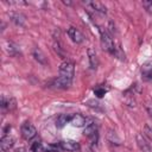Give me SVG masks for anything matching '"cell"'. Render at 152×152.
Segmentation results:
<instances>
[{
    "mask_svg": "<svg viewBox=\"0 0 152 152\" xmlns=\"http://www.w3.org/2000/svg\"><path fill=\"white\" fill-rule=\"evenodd\" d=\"M58 72H59V76L56 78L53 86L56 88H59V89L68 88L71 84L72 78H74V72H75V64H74V62L69 61V59L62 62L61 65H59Z\"/></svg>",
    "mask_w": 152,
    "mask_h": 152,
    "instance_id": "6da1fadb",
    "label": "cell"
},
{
    "mask_svg": "<svg viewBox=\"0 0 152 152\" xmlns=\"http://www.w3.org/2000/svg\"><path fill=\"white\" fill-rule=\"evenodd\" d=\"M99 32H100V37H101V45H102V49L106 50L107 52L114 55L116 48H115V44H114L113 38H112L110 33L108 32V30L104 28V27H102V26H100V27H99Z\"/></svg>",
    "mask_w": 152,
    "mask_h": 152,
    "instance_id": "7a4b0ae2",
    "label": "cell"
},
{
    "mask_svg": "<svg viewBox=\"0 0 152 152\" xmlns=\"http://www.w3.org/2000/svg\"><path fill=\"white\" fill-rule=\"evenodd\" d=\"M20 132H21V137L25 139V140H32L33 138H36L37 135V129L36 127L28 122V121H25L21 127H20Z\"/></svg>",
    "mask_w": 152,
    "mask_h": 152,
    "instance_id": "3957f363",
    "label": "cell"
},
{
    "mask_svg": "<svg viewBox=\"0 0 152 152\" xmlns=\"http://www.w3.org/2000/svg\"><path fill=\"white\" fill-rule=\"evenodd\" d=\"M58 145L61 146V148L63 151H68V152H78L81 150V145L80 142L75 141V140H62L58 142Z\"/></svg>",
    "mask_w": 152,
    "mask_h": 152,
    "instance_id": "277c9868",
    "label": "cell"
},
{
    "mask_svg": "<svg viewBox=\"0 0 152 152\" xmlns=\"http://www.w3.org/2000/svg\"><path fill=\"white\" fill-rule=\"evenodd\" d=\"M90 122H91V120L89 118L82 115V114H75V115H72V119L70 121V124L74 127H86Z\"/></svg>",
    "mask_w": 152,
    "mask_h": 152,
    "instance_id": "5b68a950",
    "label": "cell"
},
{
    "mask_svg": "<svg viewBox=\"0 0 152 152\" xmlns=\"http://www.w3.org/2000/svg\"><path fill=\"white\" fill-rule=\"evenodd\" d=\"M140 74H141V78L145 82H150L152 81V62H145L141 68H140Z\"/></svg>",
    "mask_w": 152,
    "mask_h": 152,
    "instance_id": "8992f818",
    "label": "cell"
},
{
    "mask_svg": "<svg viewBox=\"0 0 152 152\" xmlns=\"http://www.w3.org/2000/svg\"><path fill=\"white\" fill-rule=\"evenodd\" d=\"M90 11L95 12V13H99V14H106L107 13V8L101 2H97V1H86L83 2Z\"/></svg>",
    "mask_w": 152,
    "mask_h": 152,
    "instance_id": "52a82bcc",
    "label": "cell"
},
{
    "mask_svg": "<svg viewBox=\"0 0 152 152\" xmlns=\"http://www.w3.org/2000/svg\"><path fill=\"white\" fill-rule=\"evenodd\" d=\"M135 140H137V145H138V147L141 152H152L151 144L147 141V139L142 134L138 133L137 137H135Z\"/></svg>",
    "mask_w": 152,
    "mask_h": 152,
    "instance_id": "ba28073f",
    "label": "cell"
},
{
    "mask_svg": "<svg viewBox=\"0 0 152 152\" xmlns=\"http://www.w3.org/2000/svg\"><path fill=\"white\" fill-rule=\"evenodd\" d=\"M68 36L70 37V39L74 42V43H76V44H81L83 40H84V36L82 34V32L78 30V28H76V27H69V30H68Z\"/></svg>",
    "mask_w": 152,
    "mask_h": 152,
    "instance_id": "9c48e42d",
    "label": "cell"
},
{
    "mask_svg": "<svg viewBox=\"0 0 152 152\" xmlns=\"http://www.w3.org/2000/svg\"><path fill=\"white\" fill-rule=\"evenodd\" d=\"M83 134L87 135V137L90 138V139L97 138V137H99V126H97V124H96L95 121H91L89 125L86 126Z\"/></svg>",
    "mask_w": 152,
    "mask_h": 152,
    "instance_id": "30bf717a",
    "label": "cell"
},
{
    "mask_svg": "<svg viewBox=\"0 0 152 152\" xmlns=\"http://www.w3.org/2000/svg\"><path fill=\"white\" fill-rule=\"evenodd\" d=\"M14 145V138L10 134H6V135H2L1 139H0V148L2 152H6L8 151L10 148H12Z\"/></svg>",
    "mask_w": 152,
    "mask_h": 152,
    "instance_id": "8fae6325",
    "label": "cell"
},
{
    "mask_svg": "<svg viewBox=\"0 0 152 152\" xmlns=\"http://www.w3.org/2000/svg\"><path fill=\"white\" fill-rule=\"evenodd\" d=\"M15 107V100L12 97H6V96H1V108L2 110H12Z\"/></svg>",
    "mask_w": 152,
    "mask_h": 152,
    "instance_id": "7c38bea8",
    "label": "cell"
},
{
    "mask_svg": "<svg viewBox=\"0 0 152 152\" xmlns=\"http://www.w3.org/2000/svg\"><path fill=\"white\" fill-rule=\"evenodd\" d=\"M71 119H72V115H70V114H59L56 119V127L57 128L64 127L68 122L71 121Z\"/></svg>",
    "mask_w": 152,
    "mask_h": 152,
    "instance_id": "4fadbf2b",
    "label": "cell"
},
{
    "mask_svg": "<svg viewBox=\"0 0 152 152\" xmlns=\"http://www.w3.org/2000/svg\"><path fill=\"white\" fill-rule=\"evenodd\" d=\"M10 18L17 26H24L25 24V15L19 12H12L10 14Z\"/></svg>",
    "mask_w": 152,
    "mask_h": 152,
    "instance_id": "5bb4252c",
    "label": "cell"
},
{
    "mask_svg": "<svg viewBox=\"0 0 152 152\" xmlns=\"http://www.w3.org/2000/svg\"><path fill=\"white\" fill-rule=\"evenodd\" d=\"M88 58H89V64L91 69H96L99 65V59H97V55L93 49H88Z\"/></svg>",
    "mask_w": 152,
    "mask_h": 152,
    "instance_id": "9a60e30c",
    "label": "cell"
},
{
    "mask_svg": "<svg viewBox=\"0 0 152 152\" xmlns=\"http://www.w3.org/2000/svg\"><path fill=\"white\" fill-rule=\"evenodd\" d=\"M33 57H34V59H36L38 63H40V64H44V65H45V64L48 63L45 55H44L43 51H42L40 49H38V48H36V49L33 50Z\"/></svg>",
    "mask_w": 152,
    "mask_h": 152,
    "instance_id": "2e32d148",
    "label": "cell"
},
{
    "mask_svg": "<svg viewBox=\"0 0 152 152\" xmlns=\"http://www.w3.org/2000/svg\"><path fill=\"white\" fill-rule=\"evenodd\" d=\"M6 51H7V53L10 55V56H18L19 53H20V51H19V49H18V46L14 44V43H12V42H7L6 43Z\"/></svg>",
    "mask_w": 152,
    "mask_h": 152,
    "instance_id": "e0dca14e",
    "label": "cell"
},
{
    "mask_svg": "<svg viewBox=\"0 0 152 152\" xmlns=\"http://www.w3.org/2000/svg\"><path fill=\"white\" fill-rule=\"evenodd\" d=\"M107 139H108V141H109V142H112V144H115V145H120V144H121V142H120L119 137H118V135H116V133H115L114 131H112V129H109V131H108Z\"/></svg>",
    "mask_w": 152,
    "mask_h": 152,
    "instance_id": "ac0fdd59",
    "label": "cell"
},
{
    "mask_svg": "<svg viewBox=\"0 0 152 152\" xmlns=\"http://www.w3.org/2000/svg\"><path fill=\"white\" fill-rule=\"evenodd\" d=\"M43 144L40 142V141H34V142H32L31 144V146H30V152H43Z\"/></svg>",
    "mask_w": 152,
    "mask_h": 152,
    "instance_id": "d6986e66",
    "label": "cell"
},
{
    "mask_svg": "<svg viewBox=\"0 0 152 152\" xmlns=\"http://www.w3.org/2000/svg\"><path fill=\"white\" fill-rule=\"evenodd\" d=\"M144 137L147 138L152 142V127L150 125H145L144 126Z\"/></svg>",
    "mask_w": 152,
    "mask_h": 152,
    "instance_id": "ffe728a7",
    "label": "cell"
},
{
    "mask_svg": "<svg viewBox=\"0 0 152 152\" xmlns=\"http://www.w3.org/2000/svg\"><path fill=\"white\" fill-rule=\"evenodd\" d=\"M63 150L61 148V146L58 144H55V145H49L46 147V152H62Z\"/></svg>",
    "mask_w": 152,
    "mask_h": 152,
    "instance_id": "44dd1931",
    "label": "cell"
},
{
    "mask_svg": "<svg viewBox=\"0 0 152 152\" xmlns=\"http://www.w3.org/2000/svg\"><path fill=\"white\" fill-rule=\"evenodd\" d=\"M106 91H107V89H104L103 87H96V88L94 89V93H95V95H96L97 97H102V96L106 94Z\"/></svg>",
    "mask_w": 152,
    "mask_h": 152,
    "instance_id": "7402d4cb",
    "label": "cell"
},
{
    "mask_svg": "<svg viewBox=\"0 0 152 152\" xmlns=\"http://www.w3.org/2000/svg\"><path fill=\"white\" fill-rule=\"evenodd\" d=\"M145 109H146L147 114L152 118V100H148L145 102Z\"/></svg>",
    "mask_w": 152,
    "mask_h": 152,
    "instance_id": "603a6c76",
    "label": "cell"
},
{
    "mask_svg": "<svg viewBox=\"0 0 152 152\" xmlns=\"http://www.w3.org/2000/svg\"><path fill=\"white\" fill-rule=\"evenodd\" d=\"M141 4L145 7L146 12H148L150 14H152V1H142Z\"/></svg>",
    "mask_w": 152,
    "mask_h": 152,
    "instance_id": "cb8c5ba5",
    "label": "cell"
},
{
    "mask_svg": "<svg viewBox=\"0 0 152 152\" xmlns=\"http://www.w3.org/2000/svg\"><path fill=\"white\" fill-rule=\"evenodd\" d=\"M108 26H109V31H110L112 33H114V32H115V25H114V23H113V21H109V23H108Z\"/></svg>",
    "mask_w": 152,
    "mask_h": 152,
    "instance_id": "d4e9b609",
    "label": "cell"
},
{
    "mask_svg": "<svg viewBox=\"0 0 152 152\" xmlns=\"http://www.w3.org/2000/svg\"><path fill=\"white\" fill-rule=\"evenodd\" d=\"M24 151H25L24 148H17V150H15V152H24Z\"/></svg>",
    "mask_w": 152,
    "mask_h": 152,
    "instance_id": "484cf974",
    "label": "cell"
},
{
    "mask_svg": "<svg viewBox=\"0 0 152 152\" xmlns=\"http://www.w3.org/2000/svg\"><path fill=\"white\" fill-rule=\"evenodd\" d=\"M63 4H64V5H71L70 1H63Z\"/></svg>",
    "mask_w": 152,
    "mask_h": 152,
    "instance_id": "4316f807",
    "label": "cell"
}]
</instances>
